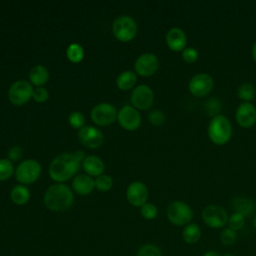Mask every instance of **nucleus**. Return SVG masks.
Here are the masks:
<instances>
[{
    "label": "nucleus",
    "mask_w": 256,
    "mask_h": 256,
    "mask_svg": "<svg viewBox=\"0 0 256 256\" xmlns=\"http://www.w3.org/2000/svg\"><path fill=\"white\" fill-rule=\"evenodd\" d=\"M137 256H162V252L157 245L147 243L138 249Z\"/></svg>",
    "instance_id": "c85d7f7f"
},
{
    "label": "nucleus",
    "mask_w": 256,
    "mask_h": 256,
    "mask_svg": "<svg viewBox=\"0 0 256 256\" xmlns=\"http://www.w3.org/2000/svg\"><path fill=\"white\" fill-rule=\"evenodd\" d=\"M202 256H222V255L215 250H209V251H206Z\"/></svg>",
    "instance_id": "4c0bfd02"
},
{
    "label": "nucleus",
    "mask_w": 256,
    "mask_h": 256,
    "mask_svg": "<svg viewBox=\"0 0 256 256\" xmlns=\"http://www.w3.org/2000/svg\"><path fill=\"white\" fill-rule=\"evenodd\" d=\"M253 226H254V228L256 229V216H255L254 219H253Z\"/></svg>",
    "instance_id": "ea45409f"
},
{
    "label": "nucleus",
    "mask_w": 256,
    "mask_h": 256,
    "mask_svg": "<svg viewBox=\"0 0 256 256\" xmlns=\"http://www.w3.org/2000/svg\"><path fill=\"white\" fill-rule=\"evenodd\" d=\"M42 172L41 165L34 159H28L20 162L15 171L16 180L22 184L34 183L40 177Z\"/></svg>",
    "instance_id": "423d86ee"
},
{
    "label": "nucleus",
    "mask_w": 256,
    "mask_h": 256,
    "mask_svg": "<svg viewBox=\"0 0 256 256\" xmlns=\"http://www.w3.org/2000/svg\"><path fill=\"white\" fill-rule=\"evenodd\" d=\"M79 141L88 148H98L103 143L102 132L93 126H83L78 131Z\"/></svg>",
    "instance_id": "4468645a"
},
{
    "label": "nucleus",
    "mask_w": 256,
    "mask_h": 256,
    "mask_svg": "<svg viewBox=\"0 0 256 256\" xmlns=\"http://www.w3.org/2000/svg\"><path fill=\"white\" fill-rule=\"evenodd\" d=\"M117 120L121 127L126 130L133 131L140 127L141 125V115L132 106L126 105L122 107L117 114Z\"/></svg>",
    "instance_id": "f8f14e48"
},
{
    "label": "nucleus",
    "mask_w": 256,
    "mask_h": 256,
    "mask_svg": "<svg viewBox=\"0 0 256 256\" xmlns=\"http://www.w3.org/2000/svg\"><path fill=\"white\" fill-rule=\"evenodd\" d=\"M48 78L49 72L47 68L43 65H36L29 72L30 82L37 87H42V85H44L48 81Z\"/></svg>",
    "instance_id": "412c9836"
},
{
    "label": "nucleus",
    "mask_w": 256,
    "mask_h": 256,
    "mask_svg": "<svg viewBox=\"0 0 256 256\" xmlns=\"http://www.w3.org/2000/svg\"><path fill=\"white\" fill-rule=\"evenodd\" d=\"M68 121L71 127L75 129H81L85 124V117L81 112L73 111L68 117Z\"/></svg>",
    "instance_id": "473e14b6"
},
{
    "label": "nucleus",
    "mask_w": 256,
    "mask_h": 256,
    "mask_svg": "<svg viewBox=\"0 0 256 256\" xmlns=\"http://www.w3.org/2000/svg\"><path fill=\"white\" fill-rule=\"evenodd\" d=\"M166 44L168 48L172 51L179 52L186 48L187 36L185 32L178 27L171 28L166 34Z\"/></svg>",
    "instance_id": "f3484780"
},
{
    "label": "nucleus",
    "mask_w": 256,
    "mask_h": 256,
    "mask_svg": "<svg viewBox=\"0 0 256 256\" xmlns=\"http://www.w3.org/2000/svg\"><path fill=\"white\" fill-rule=\"evenodd\" d=\"M21 156H22V149L20 147L14 146L8 151V157H9V160L11 161H17L21 158Z\"/></svg>",
    "instance_id": "e433bc0d"
},
{
    "label": "nucleus",
    "mask_w": 256,
    "mask_h": 256,
    "mask_svg": "<svg viewBox=\"0 0 256 256\" xmlns=\"http://www.w3.org/2000/svg\"><path fill=\"white\" fill-rule=\"evenodd\" d=\"M136 81V74L130 70H127L118 75L116 79V85L120 90H129L133 88Z\"/></svg>",
    "instance_id": "b1692460"
},
{
    "label": "nucleus",
    "mask_w": 256,
    "mask_h": 256,
    "mask_svg": "<svg viewBox=\"0 0 256 256\" xmlns=\"http://www.w3.org/2000/svg\"><path fill=\"white\" fill-rule=\"evenodd\" d=\"M227 224H228V228L237 232V231L241 230L244 227L245 217L240 213L234 212V213H232V215L229 216Z\"/></svg>",
    "instance_id": "bb28decb"
},
{
    "label": "nucleus",
    "mask_w": 256,
    "mask_h": 256,
    "mask_svg": "<svg viewBox=\"0 0 256 256\" xmlns=\"http://www.w3.org/2000/svg\"><path fill=\"white\" fill-rule=\"evenodd\" d=\"M130 100L135 108L140 110H147L153 104L154 94L149 86L142 84L133 89Z\"/></svg>",
    "instance_id": "9b49d317"
},
{
    "label": "nucleus",
    "mask_w": 256,
    "mask_h": 256,
    "mask_svg": "<svg viewBox=\"0 0 256 256\" xmlns=\"http://www.w3.org/2000/svg\"><path fill=\"white\" fill-rule=\"evenodd\" d=\"M140 214L146 220H152L156 218L158 214V209L153 203L146 202L144 205L140 207Z\"/></svg>",
    "instance_id": "7c9ffc66"
},
{
    "label": "nucleus",
    "mask_w": 256,
    "mask_h": 256,
    "mask_svg": "<svg viewBox=\"0 0 256 256\" xmlns=\"http://www.w3.org/2000/svg\"><path fill=\"white\" fill-rule=\"evenodd\" d=\"M134 68L140 76L149 77L158 70L159 60L153 53H144L136 59Z\"/></svg>",
    "instance_id": "ddd939ff"
},
{
    "label": "nucleus",
    "mask_w": 256,
    "mask_h": 256,
    "mask_svg": "<svg viewBox=\"0 0 256 256\" xmlns=\"http://www.w3.org/2000/svg\"><path fill=\"white\" fill-rule=\"evenodd\" d=\"M194 216L191 207L184 201H172L167 208V218L175 226H186Z\"/></svg>",
    "instance_id": "20e7f679"
},
{
    "label": "nucleus",
    "mask_w": 256,
    "mask_h": 256,
    "mask_svg": "<svg viewBox=\"0 0 256 256\" xmlns=\"http://www.w3.org/2000/svg\"><path fill=\"white\" fill-rule=\"evenodd\" d=\"M255 245H256V242H255Z\"/></svg>",
    "instance_id": "79ce46f5"
},
{
    "label": "nucleus",
    "mask_w": 256,
    "mask_h": 256,
    "mask_svg": "<svg viewBox=\"0 0 256 256\" xmlns=\"http://www.w3.org/2000/svg\"><path fill=\"white\" fill-rule=\"evenodd\" d=\"M252 57H253L254 61L256 62V41H255V43L253 44V47H252Z\"/></svg>",
    "instance_id": "58836bf2"
},
{
    "label": "nucleus",
    "mask_w": 256,
    "mask_h": 256,
    "mask_svg": "<svg viewBox=\"0 0 256 256\" xmlns=\"http://www.w3.org/2000/svg\"><path fill=\"white\" fill-rule=\"evenodd\" d=\"M213 78L207 73H199L194 75L188 84L190 93L196 97H203L207 95L213 88Z\"/></svg>",
    "instance_id": "9d476101"
},
{
    "label": "nucleus",
    "mask_w": 256,
    "mask_h": 256,
    "mask_svg": "<svg viewBox=\"0 0 256 256\" xmlns=\"http://www.w3.org/2000/svg\"><path fill=\"white\" fill-rule=\"evenodd\" d=\"M49 97V93L48 91L43 88V87H37L33 90V95L32 98L34 99V101H36L37 103H44L45 101H47Z\"/></svg>",
    "instance_id": "c9c22d12"
},
{
    "label": "nucleus",
    "mask_w": 256,
    "mask_h": 256,
    "mask_svg": "<svg viewBox=\"0 0 256 256\" xmlns=\"http://www.w3.org/2000/svg\"><path fill=\"white\" fill-rule=\"evenodd\" d=\"M148 120L151 124L159 126L165 122V115L161 110L155 109V110H152L151 112H149Z\"/></svg>",
    "instance_id": "72a5a7b5"
},
{
    "label": "nucleus",
    "mask_w": 256,
    "mask_h": 256,
    "mask_svg": "<svg viewBox=\"0 0 256 256\" xmlns=\"http://www.w3.org/2000/svg\"><path fill=\"white\" fill-rule=\"evenodd\" d=\"M207 132L209 139L214 144L224 145L232 137V125L226 116L218 114L210 120Z\"/></svg>",
    "instance_id": "7ed1b4c3"
},
{
    "label": "nucleus",
    "mask_w": 256,
    "mask_h": 256,
    "mask_svg": "<svg viewBox=\"0 0 256 256\" xmlns=\"http://www.w3.org/2000/svg\"><path fill=\"white\" fill-rule=\"evenodd\" d=\"M83 168L87 175L89 176H100L102 175L104 171V163L103 161L95 156V155H90L84 158L83 160Z\"/></svg>",
    "instance_id": "6ab92c4d"
},
{
    "label": "nucleus",
    "mask_w": 256,
    "mask_h": 256,
    "mask_svg": "<svg viewBox=\"0 0 256 256\" xmlns=\"http://www.w3.org/2000/svg\"><path fill=\"white\" fill-rule=\"evenodd\" d=\"M112 31L119 41L129 42L136 36L137 24L135 20L129 16H119L113 22Z\"/></svg>",
    "instance_id": "39448f33"
},
{
    "label": "nucleus",
    "mask_w": 256,
    "mask_h": 256,
    "mask_svg": "<svg viewBox=\"0 0 256 256\" xmlns=\"http://www.w3.org/2000/svg\"><path fill=\"white\" fill-rule=\"evenodd\" d=\"M222 256H235V255H233V254H231V253H226V254H224V255H222Z\"/></svg>",
    "instance_id": "a19ab883"
},
{
    "label": "nucleus",
    "mask_w": 256,
    "mask_h": 256,
    "mask_svg": "<svg viewBox=\"0 0 256 256\" xmlns=\"http://www.w3.org/2000/svg\"><path fill=\"white\" fill-rule=\"evenodd\" d=\"M201 229L198 224L196 223H189L186 226H184L182 230V239L185 243L189 245L196 244L200 238H201Z\"/></svg>",
    "instance_id": "4be33fe9"
},
{
    "label": "nucleus",
    "mask_w": 256,
    "mask_h": 256,
    "mask_svg": "<svg viewBox=\"0 0 256 256\" xmlns=\"http://www.w3.org/2000/svg\"><path fill=\"white\" fill-rule=\"evenodd\" d=\"M66 56L67 58L73 62V63H78L80 62L83 57H84V49L80 44L77 43H72L68 46L67 51H66Z\"/></svg>",
    "instance_id": "393cba45"
},
{
    "label": "nucleus",
    "mask_w": 256,
    "mask_h": 256,
    "mask_svg": "<svg viewBox=\"0 0 256 256\" xmlns=\"http://www.w3.org/2000/svg\"><path fill=\"white\" fill-rule=\"evenodd\" d=\"M14 172L13 163L9 159H0V181L9 179Z\"/></svg>",
    "instance_id": "c756f323"
},
{
    "label": "nucleus",
    "mask_w": 256,
    "mask_h": 256,
    "mask_svg": "<svg viewBox=\"0 0 256 256\" xmlns=\"http://www.w3.org/2000/svg\"><path fill=\"white\" fill-rule=\"evenodd\" d=\"M80 161L75 154L62 153L56 156L49 166V176L52 180L62 183L78 172Z\"/></svg>",
    "instance_id": "f257e3e1"
},
{
    "label": "nucleus",
    "mask_w": 256,
    "mask_h": 256,
    "mask_svg": "<svg viewBox=\"0 0 256 256\" xmlns=\"http://www.w3.org/2000/svg\"><path fill=\"white\" fill-rule=\"evenodd\" d=\"M232 207L235 212L242 214L244 217L251 216L255 210L254 202L246 197H236L232 201Z\"/></svg>",
    "instance_id": "aec40b11"
},
{
    "label": "nucleus",
    "mask_w": 256,
    "mask_h": 256,
    "mask_svg": "<svg viewBox=\"0 0 256 256\" xmlns=\"http://www.w3.org/2000/svg\"><path fill=\"white\" fill-rule=\"evenodd\" d=\"M126 196L128 202L136 207L144 205L148 199V189L146 185L140 181H135L129 184Z\"/></svg>",
    "instance_id": "2eb2a0df"
},
{
    "label": "nucleus",
    "mask_w": 256,
    "mask_h": 256,
    "mask_svg": "<svg viewBox=\"0 0 256 256\" xmlns=\"http://www.w3.org/2000/svg\"><path fill=\"white\" fill-rule=\"evenodd\" d=\"M33 87L26 80H17L9 88L8 98L16 106L26 104L33 95Z\"/></svg>",
    "instance_id": "6e6552de"
},
{
    "label": "nucleus",
    "mask_w": 256,
    "mask_h": 256,
    "mask_svg": "<svg viewBox=\"0 0 256 256\" xmlns=\"http://www.w3.org/2000/svg\"><path fill=\"white\" fill-rule=\"evenodd\" d=\"M113 185V180L109 175H100L96 178L95 180V187L97 190L105 192L108 191L109 189H111Z\"/></svg>",
    "instance_id": "2f4dec72"
},
{
    "label": "nucleus",
    "mask_w": 256,
    "mask_h": 256,
    "mask_svg": "<svg viewBox=\"0 0 256 256\" xmlns=\"http://www.w3.org/2000/svg\"><path fill=\"white\" fill-rule=\"evenodd\" d=\"M255 93H256V89L250 83H244L240 85L237 90V95L239 99L243 100L244 102H249L250 100H252L255 96Z\"/></svg>",
    "instance_id": "a878e982"
},
{
    "label": "nucleus",
    "mask_w": 256,
    "mask_h": 256,
    "mask_svg": "<svg viewBox=\"0 0 256 256\" xmlns=\"http://www.w3.org/2000/svg\"><path fill=\"white\" fill-rule=\"evenodd\" d=\"M74 201V195L71 189L62 183L51 185L44 194L45 206L55 212H61L69 209Z\"/></svg>",
    "instance_id": "f03ea898"
},
{
    "label": "nucleus",
    "mask_w": 256,
    "mask_h": 256,
    "mask_svg": "<svg viewBox=\"0 0 256 256\" xmlns=\"http://www.w3.org/2000/svg\"><path fill=\"white\" fill-rule=\"evenodd\" d=\"M235 117L241 127L250 128L256 123V107L250 102H243L237 107Z\"/></svg>",
    "instance_id": "dca6fc26"
},
{
    "label": "nucleus",
    "mask_w": 256,
    "mask_h": 256,
    "mask_svg": "<svg viewBox=\"0 0 256 256\" xmlns=\"http://www.w3.org/2000/svg\"><path fill=\"white\" fill-rule=\"evenodd\" d=\"M198 57V51L193 47H187L182 51V58L187 63H194Z\"/></svg>",
    "instance_id": "f704fd0d"
},
{
    "label": "nucleus",
    "mask_w": 256,
    "mask_h": 256,
    "mask_svg": "<svg viewBox=\"0 0 256 256\" xmlns=\"http://www.w3.org/2000/svg\"><path fill=\"white\" fill-rule=\"evenodd\" d=\"M10 197L16 205H25L30 199V191L23 185H16L11 190Z\"/></svg>",
    "instance_id": "5701e85b"
},
{
    "label": "nucleus",
    "mask_w": 256,
    "mask_h": 256,
    "mask_svg": "<svg viewBox=\"0 0 256 256\" xmlns=\"http://www.w3.org/2000/svg\"><path fill=\"white\" fill-rule=\"evenodd\" d=\"M72 186L76 193L80 195H88L93 191L95 187V181L91 176L87 174H80L74 178Z\"/></svg>",
    "instance_id": "a211bd4d"
},
{
    "label": "nucleus",
    "mask_w": 256,
    "mask_h": 256,
    "mask_svg": "<svg viewBox=\"0 0 256 256\" xmlns=\"http://www.w3.org/2000/svg\"><path fill=\"white\" fill-rule=\"evenodd\" d=\"M117 110L115 106L110 103H100L91 110L92 121L100 126H107L112 124L117 118Z\"/></svg>",
    "instance_id": "1a4fd4ad"
},
{
    "label": "nucleus",
    "mask_w": 256,
    "mask_h": 256,
    "mask_svg": "<svg viewBox=\"0 0 256 256\" xmlns=\"http://www.w3.org/2000/svg\"><path fill=\"white\" fill-rule=\"evenodd\" d=\"M228 218L226 210L219 205H208L202 211L203 222L212 229L223 228L227 224Z\"/></svg>",
    "instance_id": "0eeeda50"
},
{
    "label": "nucleus",
    "mask_w": 256,
    "mask_h": 256,
    "mask_svg": "<svg viewBox=\"0 0 256 256\" xmlns=\"http://www.w3.org/2000/svg\"><path fill=\"white\" fill-rule=\"evenodd\" d=\"M220 241L224 246H232L237 241V232L230 228H223L220 233Z\"/></svg>",
    "instance_id": "cd10ccee"
}]
</instances>
